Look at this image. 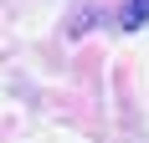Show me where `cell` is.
Returning a JSON list of instances; mask_svg holds the SVG:
<instances>
[{
	"mask_svg": "<svg viewBox=\"0 0 149 143\" xmlns=\"http://www.w3.org/2000/svg\"><path fill=\"white\" fill-rule=\"evenodd\" d=\"M118 26H123V31L149 26V0H123V5H118Z\"/></svg>",
	"mask_w": 149,
	"mask_h": 143,
	"instance_id": "6da1fadb",
	"label": "cell"
}]
</instances>
